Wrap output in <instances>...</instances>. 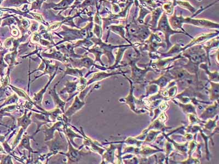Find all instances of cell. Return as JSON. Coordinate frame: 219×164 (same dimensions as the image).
<instances>
[{
	"label": "cell",
	"mask_w": 219,
	"mask_h": 164,
	"mask_svg": "<svg viewBox=\"0 0 219 164\" xmlns=\"http://www.w3.org/2000/svg\"><path fill=\"white\" fill-rule=\"evenodd\" d=\"M85 103L82 102H80V100H78L77 97L76 98L75 102L74 104L72 105V107L70 108L69 110L67 111V113H66V114L67 115H71L73 113L75 112L76 111L78 110L81 108L83 106Z\"/></svg>",
	"instance_id": "7a4b0ae2"
},
{
	"label": "cell",
	"mask_w": 219,
	"mask_h": 164,
	"mask_svg": "<svg viewBox=\"0 0 219 164\" xmlns=\"http://www.w3.org/2000/svg\"><path fill=\"white\" fill-rule=\"evenodd\" d=\"M167 19H166L165 16L164 15L163 17V18L161 19V20L160 21L159 28L158 29L162 30V31H163L165 33L166 37H167V40H168L169 35H170L172 33L178 32H176V31L174 32V31L171 30V28H170V26L168 25Z\"/></svg>",
	"instance_id": "6da1fadb"
},
{
	"label": "cell",
	"mask_w": 219,
	"mask_h": 164,
	"mask_svg": "<svg viewBox=\"0 0 219 164\" xmlns=\"http://www.w3.org/2000/svg\"><path fill=\"white\" fill-rule=\"evenodd\" d=\"M23 121H24L25 122H26V121H28H28H27V120H25V121H24V119ZM29 121H30V120H29ZM26 125H26V123H25V126H26Z\"/></svg>",
	"instance_id": "277c9868"
},
{
	"label": "cell",
	"mask_w": 219,
	"mask_h": 164,
	"mask_svg": "<svg viewBox=\"0 0 219 164\" xmlns=\"http://www.w3.org/2000/svg\"><path fill=\"white\" fill-rule=\"evenodd\" d=\"M217 105H217H217H215V106L208 108L205 111V112L203 113L202 117L204 118L213 117L216 112H217V108H218V106Z\"/></svg>",
	"instance_id": "3957f363"
}]
</instances>
